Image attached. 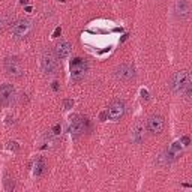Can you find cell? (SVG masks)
Wrapping results in <instances>:
<instances>
[{
	"instance_id": "6da1fadb",
	"label": "cell",
	"mask_w": 192,
	"mask_h": 192,
	"mask_svg": "<svg viewBox=\"0 0 192 192\" xmlns=\"http://www.w3.org/2000/svg\"><path fill=\"white\" fill-rule=\"evenodd\" d=\"M191 83V77L186 71H177L171 75V78H170V89L174 95H182L183 90L186 89V86Z\"/></svg>"
},
{
	"instance_id": "7a4b0ae2",
	"label": "cell",
	"mask_w": 192,
	"mask_h": 192,
	"mask_svg": "<svg viewBox=\"0 0 192 192\" xmlns=\"http://www.w3.org/2000/svg\"><path fill=\"white\" fill-rule=\"evenodd\" d=\"M3 69L6 72L8 77H12V78H21L24 75V68H23V63L18 57L15 56H9L3 60Z\"/></svg>"
},
{
	"instance_id": "3957f363",
	"label": "cell",
	"mask_w": 192,
	"mask_h": 192,
	"mask_svg": "<svg viewBox=\"0 0 192 192\" xmlns=\"http://www.w3.org/2000/svg\"><path fill=\"white\" fill-rule=\"evenodd\" d=\"M87 74V63L81 57H75L71 60V78L75 83H80L84 80V77Z\"/></svg>"
},
{
	"instance_id": "277c9868",
	"label": "cell",
	"mask_w": 192,
	"mask_h": 192,
	"mask_svg": "<svg viewBox=\"0 0 192 192\" xmlns=\"http://www.w3.org/2000/svg\"><path fill=\"white\" fill-rule=\"evenodd\" d=\"M41 66L44 74L47 75H54L59 71V63H57V57L56 54H53V51L45 50L42 53V59H41Z\"/></svg>"
},
{
	"instance_id": "5b68a950",
	"label": "cell",
	"mask_w": 192,
	"mask_h": 192,
	"mask_svg": "<svg viewBox=\"0 0 192 192\" xmlns=\"http://www.w3.org/2000/svg\"><path fill=\"white\" fill-rule=\"evenodd\" d=\"M12 35L15 38H18V39H23V38H27L32 32H33V23L27 18H21V20H17L12 27Z\"/></svg>"
},
{
	"instance_id": "8992f818",
	"label": "cell",
	"mask_w": 192,
	"mask_h": 192,
	"mask_svg": "<svg viewBox=\"0 0 192 192\" xmlns=\"http://www.w3.org/2000/svg\"><path fill=\"white\" fill-rule=\"evenodd\" d=\"M125 111H126V107H125V102L120 101V99H116L113 101L107 110V116L110 120L113 122H119L123 116H125Z\"/></svg>"
},
{
	"instance_id": "52a82bcc",
	"label": "cell",
	"mask_w": 192,
	"mask_h": 192,
	"mask_svg": "<svg viewBox=\"0 0 192 192\" xmlns=\"http://www.w3.org/2000/svg\"><path fill=\"white\" fill-rule=\"evenodd\" d=\"M87 129H89V120L86 117H81V116H75L69 125V132L74 137H78V135L84 134Z\"/></svg>"
},
{
	"instance_id": "ba28073f",
	"label": "cell",
	"mask_w": 192,
	"mask_h": 192,
	"mask_svg": "<svg viewBox=\"0 0 192 192\" xmlns=\"http://www.w3.org/2000/svg\"><path fill=\"white\" fill-rule=\"evenodd\" d=\"M164 128H165V120L159 114H153V116H150L147 119V131L150 134L158 135L164 131Z\"/></svg>"
},
{
	"instance_id": "9c48e42d",
	"label": "cell",
	"mask_w": 192,
	"mask_h": 192,
	"mask_svg": "<svg viewBox=\"0 0 192 192\" xmlns=\"http://www.w3.org/2000/svg\"><path fill=\"white\" fill-rule=\"evenodd\" d=\"M114 75H116V78L120 80V81H125V83H129L135 78V71L131 65H120L116 68L114 71Z\"/></svg>"
},
{
	"instance_id": "30bf717a",
	"label": "cell",
	"mask_w": 192,
	"mask_h": 192,
	"mask_svg": "<svg viewBox=\"0 0 192 192\" xmlns=\"http://www.w3.org/2000/svg\"><path fill=\"white\" fill-rule=\"evenodd\" d=\"M15 98V89L12 84H2L0 86V105H9Z\"/></svg>"
},
{
	"instance_id": "8fae6325",
	"label": "cell",
	"mask_w": 192,
	"mask_h": 192,
	"mask_svg": "<svg viewBox=\"0 0 192 192\" xmlns=\"http://www.w3.org/2000/svg\"><path fill=\"white\" fill-rule=\"evenodd\" d=\"M191 14V5L188 0H176L174 3V15L179 20H186Z\"/></svg>"
},
{
	"instance_id": "7c38bea8",
	"label": "cell",
	"mask_w": 192,
	"mask_h": 192,
	"mask_svg": "<svg viewBox=\"0 0 192 192\" xmlns=\"http://www.w3.org/2000/svg\"><path fill=\"white\" fill-rule=\"evenodd\" d=\"M71 50H72V47H71V44H69L68 41H60V42H57V44H56L54 54H56V57H57V59L65 60V59H68V57H69Z\"/></svg>"
},
{
	"instance_id": "4fadbf2b",
	"label": "cell",
	"mask_w": 192,
	"mask_h": 192,
	"mask_svg": "<svg viewBox=\"0 0 192 192\" xmlns=\"http://www.w3.org/2000/svg\"><path fill=\"white\" fill-rule=\"evenodd\" d=\"M182 153H183L182 143H180V141H174V143L170 144L168 150L165 152V155H167V158H168L170 161H174V159H177V158L182 155Z\"/></svg>"
},
{
	"instance_id": "5bb4252c",
	"label": "cell",
	"mask_w": 192,
	"mask_h": 192,
	"mask_svg": "<svg viewBox=\"0 0 192 192\" xmlns=\"http://www.w3.org/2000/svg\"><path fill=\"white\" fill-rule=\"evenodd\" d=\"M144 140V128L141 123H137L131 131V141L135 144H141Z\"/></svg>"
},
{
	"instance_id": "9a60e30c",
	"label": "cell",
	"mask_w": 192,
	"mask_h": 192,
	"mask_svg": "<svg viewBox=\"0 0 192 192\" xmlns=\"http://www.w3.org/2000/svg\"><path fill=\"white\" fill-rule=\"evenodd\" d=\"M45 170H47V167H45V162L42 161V159H38L36 162H35V168H33V174L36 176V177H41L44 173H45Z\"/></svg>"
},
{
	"instance_id": "2e32d148",
	"label": "cell",
	"mask_w": 192,
	"mask_h": 192,
	"mask_svg": "<svg viewBox=\"0 0 192 192\" xmlns=\"http://www.w3.org/2000/svg\"><path fill=\"white\" fill-rule=\"evenodd\" d=\"M15 189V180L14 179H9V177H6L5 179V191H8V192H12Z\"/></svg>"
},
{
	"instance_id": "e0dca14e",
	"label": "cell",
	"mask_w": 192,
	"mask_h": 192,
	"mask_svg": "<svg viewBox=\"0 0 192 192\" xmlns=\"http://www.w3.org/2000/svg\"><path fill=\"white\" fill-rule=\"evenodd\" d=\"M63 107H65V110H71L74 107V101L72 99H65L63 101Z\"/></svg>"
},
{
	"instance_id": "ac0fdd59",
	"label": "cell",
	"mask_w": 192,
	"mask_h": 192,
	"mask_svg": "<svg viewBox=\"0 0 192 192\" xmlns=\"http://www.w3.org/2000/svg\"><path fill=\"white\" fill-rule=\"evenodd\" d=\"M8 147H9L11 150H14V152H18V149H20V146H18V143H15V141H11Z\"/></svg>"
},
{
	"instance_id": "d6986e66",
	"label": "cell",
	"mask_w": 192,
	"mask_h": 192,
	"mask_svg": "<svg viewBox=\"0 0 192 192\" xmlns=\"http://www.w3.org/2000/svg\"><path fill=\"white\" fill-rule=\"evenodd\" d=\"M182 144H183V146H189V144H191V140H189L188 135H183V137H182Z\"/></svg>"
},
{
	"instance_id": "ffe728a7",
	"label": "cell",
	"mask_w": 192,
	"mask_h": 192,
	"mask_svg": "<svg viewBox=\"0 0 192 192\" xmlns=\"http://www.w3.org/2000/svg\"><path fill=\"white\" fill-rule=\"evenodd\" d=\"M60 129H62V128H60V125H54V128H53V134H54V135H59V134H60Z\"/></svg>"
},
{
	"instance_id": "44dd1931",
	"label": "cell",
	"mask_w": 192,
	"mask_h": 192,
	"mask_svg": "<svg viewBox=\"0 0 192 192\" xmlns=\"http://www.w3.org/2000/svg\"><path fill=\"white\" fill-rule=\"evenodd\" d=\"M60 35H62V29H60V27H57V29L54 30V33H53V38H59Z\"/></svg>"
},
{
	"instance_id": "7402d4cb",
	"label": "cell",
	"mask_w": 192,
	"mask_h": 192,
	"mask_svg": "<svg viewBox=\"0 0 192 192\" xmlns=\"http://www.w3.org/2000/svg\"><path fill=\"white\" fill-rule=\"evenodd\" d=\"M141 96H143V99H144V101H147V99H149V93H147V90L141 89Z\"/></svg>"
},
{
	"instance_id": "603a6c76",
	"label": "cell",
	"mask_w": 192,
	"mask_h": 192,
	"mask_svg": "<svg viewBox=\"0 0 192 192\" xmlns=\"http://www.w3.org/2000/svg\"><path fill=\"white\" fill-rule=\"evenodd\" d=\"M3 24H5V20H3L2 17H0V32L3 30Z\"/></svg>"
},
{
	"instance_id": "cb8c5ba5",
	"label": "cell",
	"mask_w": 192,
	"mask_h": 192,
	"mask_svg": "<svg viewBox=\"0 0 192 192\" xmlns=\"http://www.w3.org/2000/svg\"><path fill=\"white\" fill-rule=\"evenodd\" d=\"M53 89H54V90H59V83H57V81L53 83Z\"/></svg>"
},
{
	"instance_id": "d4e9b609",
	"label": "cell",
	"mask_w": 192,
	"mask_h": 192,
	"mask_svg": "<svg viewBox=\"0 0 192 192\" xmlns=\"http://www.w3.org/2000/svg\"><path fill=\"white\" fill-rule=\"evenodd\" d=\"M105 117H107V113H101V116H99V119H101V120H105Z\"/></svg>"
},
{
	"instance_id": "484cf974",
	"label": "cell",
	"mask_w": 192,
	"mask_h": 192,
	"mask_svg": "<svg viewBox=\"0 0 192 192\" xmlns=\"http://www.w3.org/2000/svg\"><path fill=\"white\" fill-rule=\"evenodd\" d=\"M128 36H129V35H123V38H122V39H120V42H125V41L128 39Z\"/></svg>"
},
{
	"instance_id": "4316f807",
	"label": "cell",
	"mask_w": 192,
	"mask_h": 192,
	"mask_svg": "<svg viewBox=\"0 0 192 192\" xmlns=\"http://www.w3.org/2000/svg\"><path fill=\"white\" fill-rule=\"evenodd\" d=\"M20 3H21V5H27L29 0H20Z\"/></svg>"
}]
</instances>
